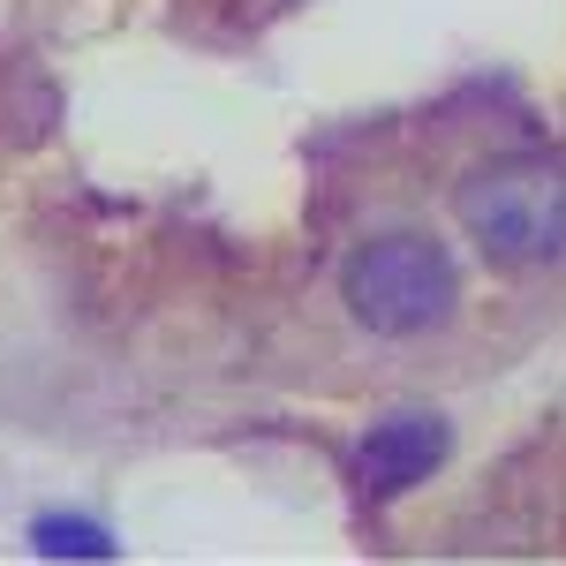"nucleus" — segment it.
Instances as JSON below:
<instances>
[{"label":"nucleus","mask_w":566,"mask_h":566,"mask_svg":"<svg viewBox=\"0 0 566 566\" xmlns=\"http://www.w3.org/2000/svg\"><path fill=\"white\" fill-rule=\"evenodd\" d=\"M453 219L491 272H544L566 264V159L552 151H499L461 175Z\"/></svg>","instance_id":"obj_1"},{"label":"nucleus","mask_w":566,"mask_h":566,"mask_svg":"<svg viewBox=\"0 0 566 566\" xmlns=\"http://www.w3.org/2000/svg\"><path fill=\"white\" fill-rule=\"evenodd\" d=\"M340 295L348 317L378 340H423L438 333L453 303H461V272L446 258V242L416 234V227H386V234H363L340 264Z\"/></svg>","instance_id":"obj_2"},{"label":"nucleus","mask_w":566,"mask_h":566,"mask_svg":"<svg viewBox=\"0 0 566 566\" xmlns=\"http://www.w3.org/2000/svg\"><path fill=\"white\" fill-rule=\"evenodd\" d=\"M446 453H453L446 416H423V408L386 416V423H370V438H363V483H370L378 499H400V491L431 483V469Z\"/></svg>","instance_id":"obj_3"},{"label":"nucleus","mask_w":566,"mask_h":566,"mask_svg":"<svg viewBox=\"0 0 566 566\" xmlns=\"http://www.w3.org/2000/svg\"><path fill=\"white\" fill-rule=\"evenodd\" d=\"M31 552L39 559H84V566H106L114 559V536L84 514H39L31 522Z\"/></svg>","instance_id":"obj_4"}]
</instances>
